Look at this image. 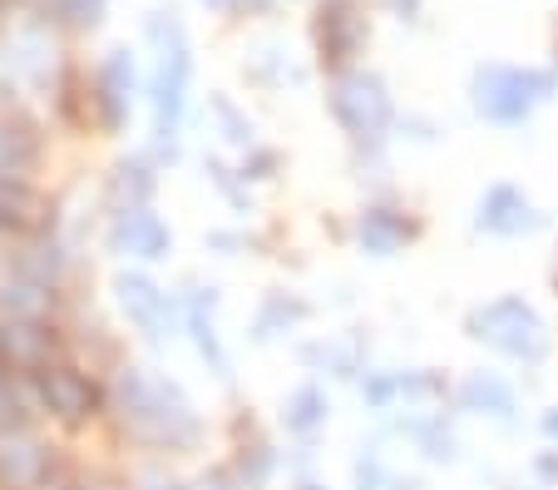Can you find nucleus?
Returning <instances> with one entry per match:
<instances>
[{"instance_id": "1", "label": "nucleus", "mask_w": 558, "mask_h": 490, "mask_svg": "<svg viewBox=\"0 0 558 490\" xmlns=\"http://www.w3.org/2000/svg\"><path fill=\"white\" fill-rule=\"evenodd\" d=\"M119 396V416L134 437L154 441V446H193L198 441V416L183 402V392L173 382H158V377H144L129 367L114 386Z\"/></svg>"}, {"instance_id": "2", "label": "nucleus", "mask_w": 558, "mask_h": 490, "mask_svg": "<svg viewBox=\"0 0 558 490\" xmlns=\"http://www.w3.org/2000/svg\"><path fill=\"white\" fill-rule=\"evenodd\" d=\"M470 327H474V337H485L489 347H499V352H509V357H538L544 352V327H538V318L519 298L489 302L485 312H474Z\"/></svg>"}, {"instance_id": "3", "label": "nucleus", "mask_w": 558, "mask_h": 490, "mask_svg": "<svg viewBox=\"0 0 558 490\" xmlns=\"http://www.w3.org/2000/svg\"><path fill=\"white\" fill-rule=\"evenodd\" d=\"M35 392H40L45 411H54L60 421H85L99 406L95 382L85 372H74V367H45V372H35Z\"/></svg>"}, {"instance_id": "4", "label": "nucleus", "mask_w": 558, "mask_h": 490, "mask_svg": "<svg viewBox=\"0 0 558 490\" xmlns=\"http://www.w3.org/2000/svg\"><path fill=\"white\" fill-rule=\"evenodd\" d=\"M548 89L544 75H514V70H495L480 80V109L489 119H519L538 95Z\"/></svg>"}, {"instance_id": "5", "label": "nucleus", "mask_w": 558, "mask_h": 490, "mask_svg": "<svg viewBox=\"0 0 558 490\" xmlns=\"http://www.w3.org/2000/svg\"><path fill=\"white\" fill-rule=\"evenodd\" d=\"M109 248L124 258H163L169 253V228L158 224V214L148 208H124L109 228Z\"/></svg>"}, {"instance_id": "6", "label": "nucleus", "mask_w": 558, "mask_h": 490, "mask_svg": "<svg viewBox=\"0 0 558 490\" xmlns=\"http://www.w3.org/2000/svg\"><path fill=\"white\" fill-rule=\"evenodd\" d=\"M114 292H119V308H124L148 337H158V327H163V318H169V298H163L144 273H119Z\"/></svg>"}, {"instance_id": "7", "label": "nucleus", "mask_w": 558, "mask_h": 490, "mask_svg": "<svg viewBox=\"0 0 558 490\" xmlns=\"http://www.w3.org/2000/svg\"><path fill=\"white\" fill-rule=\"evenodd\" d=\"M337 119L351 134H371L386 119V95H380L376 80H347L337 89Z\"/></svg>"}, {"instance_id": "8", "label": "nucleus", "mask_w": 558, "mask_h": 490, "mask_svg": "<svg viewBox=\"0 0 558 490\" xmlns=\"http://www.w3.org/2000/svg\"><path fill=\"white\" fill-rule=\"evenodd\" d=\"M40 203H35L31 183L15 179V174H0V228H15V234H25V228H40Z\"/></svg>"}, {"instance_id": "9", "label": "nucleus", "mask_w": 558, "mask_h": 490, "mask_svg": "<svg viewBox=\"0 0 558 490\" xmlns=\"http://www.w3.org/2000/svg\"><path fill=\"white\" fill-rule=\"evenodd\" d=\"M40 476H45V451L35 441H11V446L0 451V480L11 490L40 486Z\"/></svg>"}, {"instance_id": "10", "label": "nucleus", "mask_w": 558, "mask_h": 490, "mask_svg": "<svg viewBox=\"0 0 558 490\" xmlns=\"http://www.w3.org/2000/svg\"><path fill=\"white\" fill-rule=\"evenodd\" d=\"M183 75H189V60H183V50H173L169 60H163V75H158V134L163 139H169L173 124H179Z\"/></svg>"}, {"instance_id": "11", "label": "nucleus", "mask_w": 558, "mask_h": 490, "mask_svg": "<svg viewBox=\"0 0 558 490\" xmlns=\"http://www.w3.org/2000/svg\"><path fill=\"white\" fill-rule=\"evenodd\" d=\"M534 224L529 218V203L519 199L514 189H495L485 203H480V228H495V234H514V228Z\"/></svg>"}, {"instance_id": "12", "label": "nucleus", "mask_w": 558, "mask_h": 490, "mask_svg": "<svg viewBox=\"0 0 558 490\" xmlns=\"http://www.w3.org/2000/svg\"><path fill=\"white\" fill-rule=\"evenodd\" d=\"M50 302H54V288H40V283H25V277L5 283V292H0V308L11 312L15 322H40L45 312H50Z\"/></svg>"}, {"instance_id": "13", "label": "nucleus", "mask_w": 558, "mask_h": 490, "mask_svg": "<svg viewBox=\"0 0 558 490\" xmlns=\"http://www.w3.org/2000/svg\"><path fill=\"white\" fill-rule=\"evenodd\" d=\"M189 327H193V342H198V352L213 362V372L228 377V362H222L218 337H213V292H208V288H198V292L189 298Z\"/></svg>"}, {"instance_id": "14", "label": "nucleus", "mask_w": 558, "mask_h": 490, "mask_svg": "<svg viewBox=\"0 0 558 490\" xmlns=\"http://www.w3.org/2000/svg\"><path fill=\"white\" fill-rule=\"evenodd\" d=\"M45 347H50V332H45L40 322H15V327H5V362L35 367L45 357Z\"/></svg>"}, {"instance_id": "15", "label": "nucleus", "mask_w": 558, "mask_h": 490, "mask_svg": "<svg viewBox=\"0 0 558 490\" xmlns=\"http://www.w3.org/2000/svg\"><path fill=\"white\" fill-rule=\"evenodd\" d=\"M60 267H64V258H60V248H31V253H21L15 258V277H25V283H40V288H54V277H60Z\"/></svg>"}, {"instance_id": "16", "label": "nucleus", "mask_w": 558, "mask_h": 490, "mask_svg": "<svg viewBox=\"0 0 558 490\" xmlns=\"http://www.w3.org/2000/svg\"><path fill=\"white\" fill-rule=\"evenodd\" d=\"M401 234H405V224L390 214V208H376V214L361 218V243H366L371 253H390V248L401 243Z\"/></svg>"}, {"instance_id": "17", "label": "nucleus", "mask_w": 558, "mask_h": 490, "mask_svg": "<svg viewBox=\"0 0 558 490\" xmlns=\"http://www.w3.org/2000/svg\"><path fill=\"white\" fill-rule=\"evenodd\" d=\"M464 402H474V406H495L499 416H505L509 406H514V402H509V392L495 382V377H474V382L464 386Z\"/></svg>"}, {"instance_id": "18", "label": "nucleus", "mask_w": 558, "mask_h": 490, "mask_svg": "<svg viewBox=\"0 0 558 490\" xmlns=\"http://www.w3.org/2000/svg\"><path fill=\"white\" fill-rule=\"evenodd\" d=\"M114 193H119V199H129V208H144V199H148V174H144V169H119ZM119 214H124V208H119Z\"/></svg>"}, {"instance_id": "19", "label": "nucleus", "mask_w": 558, "mask_h": 490, "mask_svg": "<svg viewBox=\"0 0 558 490\" xmlns=\"http://www.w3.org/2000/svg\"><path fill=\"white\" fill-rule=\"evenodd\" d=\"M287 421H292L296 431H312L316 421H322V396H316V392H302V396L292 402V416H287Z\"/></svg>"}, {"instance_id": "20", "label": "nucleus", "mask_w": 558, "mask_h": 490, "mask_svg": "<svg viewBox=\"0 0 558 490\" xmlns=\"http://www.w3.org/2000/svg\"><path fill=\"white\" fill-rule=\"evenodd\" d=\"M267 466H272V456H267V451H263V446H257V451H253V461H247V456H243V466H238V476H243V480H247V486H263Z\"/></svg>"}, {"instance_id": "21", "label": "nucleus", "mask_w": 558, "mask_h": 490, "mask_svg": "<svg viewBox=\"0 0 558 490\" xmlns=\"http://www.w3.org/2000/svg\"><path fill=\"white\" fill-rule=\"evenodd\" d=\"M21 421V396L11 392V382L0 377V427H15Z\"/></svg>"}, {"instance_id": "22", "label": "nucleus", "mask_w": 558, "mask_h": 490, "mask_svg": "<svg viewBox=\"0 0 558 490\" xmlns=\"http://www.w3.org/2000/svg\"><path fill=\"white\" fill-rule=\"evenodd\" d=\"M548 431H554V437H558V411H554V416H548Z\"/></svg>"}, {"instance_id": "23", "label": "nucleus", "mask_w": 558, "mask_h": 490, "mask_svg": "<svg viewBox=\"0 0 558 490\" xmlns=\"http://www.w3.org/2000/svg\"><path fill=\"white\" fill-rule=\"evenodd\" d=\"M0 362H5V327H0Z\"/></svg>"}, {"instance_id": "24", "label": "nucleus", "mask_w": 558, "mask_h": 490, "mask_svg": "<svg viewBox=\"0 0 558 490\" xmlns=\"http://www.w3.org/2000/svg\"><path fill=\"white\" fill-rule=\"evenodd\" d=\"M154 490H179V486H154Z\"/></svg>"}, {"instance_id": "25", "label": "nucleus", "mask_w": 558, "mask_h": 490, "mask_svg": "<svg viewBox=\"0 0 558 490\" xmlns=\"http://www.w3.org/2000/svg\"><path fill=\"white\" fill-rule=\"evenodd\" d=\"M302 490H322V486H302Z\"/></svg>"}, {"instance_id": "26", "label": "nucleus", "mask_w": 558, "mask_h": 490, "mask_svg": "<svg viewBox=\"0 0 558 490\" xmlns=\"http://www.w3.org/2000/svg\"><path fill=\"white\" fill-rule=\"evenodd\" d=\"M40 490H60V486H40Z\"/></svg>"}]
</instances>
